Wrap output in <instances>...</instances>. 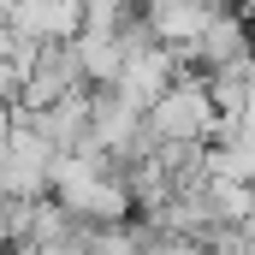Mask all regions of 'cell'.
<instances>
[{"mask_svg": "<svg viewBox=\"0 0 255 255\" xmlns=\"http://www.w3.org/2000/svg\"><path fill=\"white\" fill-rule=\"evenodd\" d=\"M148 130L154 142H178V148H202L214 130H220V101L208 89V77H178L154 107H148Z\"/></svg>", "mask_w": 255, "mask_h": 255, "instance_id": "6da1fadb", "label": "cell"}, {"mask_svg": "<svg viewBox=\"0 0 255 255\" xmlns=\"http://www.w3.org/2000/svg\"><path fill=\"white\" fill-rule=\"evenodd\" d=\"M54 166H60V148L18 113L12 136H6V202H48Z\"/></svg>", "mask_w": 255, "mask_h": 255, "instance_id": "7a4b0ae2", "label": "cell"}, {"mask_svg": "<svg viewBox=\"0 0 255 255\" xmlns=\"http://www.w3.org/2000/svg\"><path fill=\"white\" fill-rule=\"evenodd\" d=\"M190 60L202 65V77H214V71H226V65H250V60H255L250 12H232V6H220V12H214V24L202 30V42L190 48Z\"/></svg>", "mask_w": 255, "mask_h": 255, "instance_id": "3957f363", "label": "cell"}, {"mask_svg": "<svg viewBox=\"0 0 255 255\" xmlns=\"http://www.w3.org/2000/svg\"><path fill=\"white\" fill-rule=\"evenodd\" d=\"M6 18H12V30H24V36L42 42V48H54V42H77V36L89 30L83 0H18Z\"/></svg>", "mask_w": 255, "mask_h": 255, "instance_id": "277c9868", "label": "cell"}]
</instances>
